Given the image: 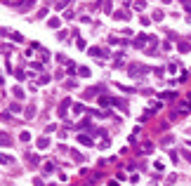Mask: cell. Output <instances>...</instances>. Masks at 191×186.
<instances>
[{
  "mask_svg": "<svg viewBox=\"0 0 191 186\" xmlns=\"http://www.w3.org/2000/svg\"><path fill=\"white\" fill-rule=\"evenodd\" d=\"M0 163H5V165H9V163H12V158H9V156H2V153H0Z\"/></svg>",
  "mask_w": 191,
  "mask_h": 186,
  "instance_id": "6da1fadb",
  "label": "cell"
}]
</instances>
